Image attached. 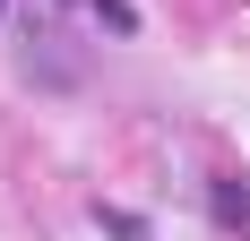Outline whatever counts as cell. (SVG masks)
Segmentation results:
<instances>
[{
	"mask_svg": "<svg viewBox=\"0 0 250 241\" xmlns=\"http://www.w3.org/2000/svg\"><path fill=\"white\" fill-rule=\"evenodd\" d=\"M207 216H216V233H250V181L242 172H207Z\"/></svg>",
	"mask_w": 250,
	"mask_h": 241,
	"instance_id": "cell-2",
	"label": "cell"
},
{
	"mask_svg": "<svg viewBox=\"0 0 250 241\" xmlns=\"http://www.w3.org/2000/svg\"><path fill=\"white\" fill-rule=\"evenodd\" d=\"M95 224H104L112 241H155V233H147V216H129V207H104V198H95Z\"/></svg>",
	"mask_w": 250,
	"mask_h": 241,
	"instance_id": "cell-3",
	"label": "cell"
},
{
	"mask_svg": "<svg viewBox=\"0 0 250 241\" xmlns=\"http://www.w3.org/2000/svg\"><path fill=\"white\" fill-rule=\"evenodd\" d=\"M52 43H61L52 26H26V52H18V69L35 78V86H78V60H69V52H52Z\"/></svg>",
	"mask_w": 250,
	"mask_h": 241,
	"instance_id": "cell-1",
	"label": "cell"
},
{
	"mask_svg": "<svg viewBox=\"0 0 250 241\" xmlns=\"http://www.w3.org/2000/svg\"><path fill=\"white\" fill-rule=\"evenodd\" d=\"M86 18H95L104 35H138V9H129V0H86Z\"/></svg>",
	"mask_w": 250,
	"mask_h": 241,
	"instance_id": "cell-4",
	"label": "cell"
}]
</instances>
